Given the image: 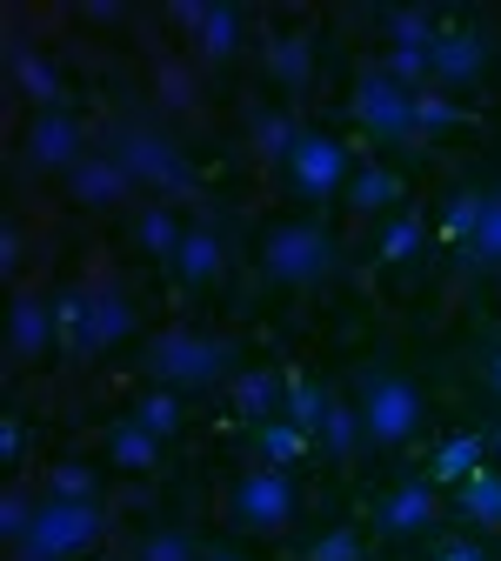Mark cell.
Instances as JSON below:
<instances>
[{"label": "cell", "instance_id": "1", "mask_svg": "<svg viewBox=\"0 0 501 561\" xmlns=\"http://www.w3.org/2000/svg\"><path fill=\"white\" fill-rule=\"evenodd\" d=\"M354 414H362V442L375 455H395V448H408L421 435L428 401L395 362H368L362 375H354Z\"/></svg>", "mask_w": 501, "mask_h": 561}, {"label": "cell", "instance_id": "2", "mask_svg": "<svg viewBox=\"0 0 501 561\" xmlns=\"http://www.w3.org/2000/svg\"><path fill=\"white\" fill-rule=\"evenodd\" d=\"M235 355H241V347H235L228 334L168 328V334H155V341H148L140 368H148V381H155V388L187 394V388H214V381H228V375H235Z\"/></svg>", "mask_w": 501, "mask_h": 561}, {"label": "cell", "instance_id": "3", "mask_svg": "<svg viewBox=\"0 0 501 561\" xmlns=\"http://www.w3.org/2000/svg\"><path fill=\"white\" fill-rule=\"evenodd\" d=\"M334 267H341V241L321 221H274L261 234V274L281 288H315Z\"/></svg>", "mask_w": 501, "mask_h": 561}, {"label": "cell", "instance_id": "4", "mask_svg": "<svg viewBox=\"0 0 501 561\" xmlns=\"http://www.w3.org/2000/svg\"><path fill=\"white\" fill-rule=\"evenodd\" d=\"M101 535H107L101 502H60V495H41V515H34V528L14 541V561H81Z\"/></svg>", "mask_w": 501, "mask_h": 561}, {"label": "cell", "instance_id": "5", "mask_svg": "<svg viewBox=\"0 0 501 561\" xmlns=\"http://www.w3.org/2000/svg\"><path fill=\"white\" fill-rule=\"evenodd\" d=\"M281 168H288V194H295V201H334V194H348V181H354L348 140H334L328 127H301Z\"/></svg>", "mask_w": 501, "mask_h": 561}, {"label": "cell", "instance_id": "6", "mask_svg": "<svg viewBox=\"0 0 501 561\" xmlns=\"http://www.w3.org/2000/svg\"><path fill=\"white\" fill-rule=\"evenodd\" d=\"M354 127L382 148H414V88H401L388 67H368L354 81Z\"/></svg>", "mask_w": 501, "mask_h": 561}, {"label": "cell", "instance_id": "7", "mask_svg": "<svg viewBox=\"0 0 501 561\" xmlns=\"http://www.w3.org/2000/svg\"><path fill=\"white\" fill-rule=\"evenodd\" d=\"M107 154H114L121 174L140 181V187H187V154H181V140L161 134V127H140V121L114 127V134H107Z\"/></svg>", "mask_w": 501, "mask_h": 561}, {"label": "cell", "instance_id": "8", "mask_svg": "<svg viewBox=\"0 0 501 561\" xmlns=\"http://www.w3.org/2000/svg\"><path fill=\"white\" fill-rule=\"evenodd\" d=\"M295 508H301V495H295L288 468H248V474L228 488V515H235V528H248V535H281V528L295 522Z\"/></svg>", "mask_w": 501, "mask_h": 561}, {"label": "cell", "instance_id": "9", "mask_svg": "<svg viewBox=\"0 0 501 561\" xmlns=\"http://www.w3.org/2000/svg\"><path fill=\"white\" fill-rule=\"evenodd\" d=\"M375 528H382V541H428L442 528V488L435 481H395L375 502Z\"/></svg>", "mask_w": 501, "mask_h": 561}, {"label": "cell", "instance_id": "10", "mask_svg": "<svg viewBox=\"0 0 501 561\" xmlns=\"http://www.w3.org/2000/svg\"><path fill=\"white\" fill-rule=\"evenodd\" d=\"M488 67H494L488 34H475V27H442V41H435V81H428V88H442L448 101H455V94H475V88L488 81Z\"/></svg>", "mask_w": 501, "mask_h": 561}, {"label": "cell", "instance_id": "11", "mask_svg": "<svg viewBox=\"0 0 501 561\" xmlns=\"http://www.w3.org/2000/svg\"><path fill=\"white\" fill-rule=\"evenodd\" d=\"M88 154H94V148H88V127L67 114V107H41V114L27 121V161H34V168H47V174H75Z\"/></svg>", "mask_w": 501, "mask_h": 561}, {"label": "cell", "instance_id": "12", "mask_svg": "<svg viewBox=\"0 0 501 561\" xmlns=\"http://www.w3.org/2000/svg\"><path fill=\"white\" fill-rule=\"evenodd\" d=\"M47 347H60V334H54V295L21 288L8 301V362H41Z\"/></svg>", "mask_w": 501, "mask_h": 561}, {"label": "cell", "instance_id": "13", "mask_svg": "<svg viewBox=\"0 0 501 561\" xmlns=\"http://www.w3.org/2000/svg\"><path fill=\"white\" fill-rule=\"evenodd\" d=\"M134 334V301L121 288H94L88 295V321H81V355H101V347Z\"/></svg>", "mask_w": 501, "mask_h": 561}, {"label": "cell", "instance_id": "14", "mask_svg": "<svg viewBox=\"0 0 501 561\" xmlns=\"http://www.w3.org/2000/svg\"><path fill=\"white\" fill-rule=\"evenodd\" d=\"M401 194H408V181H401V168H382V161H368V168H354V181H348V207L354 215H395L401 207Z\"/></svg>", "mask_w": 501, "mask_h": 561}, {"label": "cell", "instance_id": "15", "mask_svg": "<svg viewBox=\"0 0 501 561\" xmlns=\"http://www.w3.org/2000/svg\"><path fill=\"white\" fill-rule=\"evenodd\" d=\"M455 515H462L468 528L501 535V468H494V461H481V468L455 488Z\"/></svg>", "mask_w": 501, "mask_h": 561}, {"label": "cell", "instance_id": "16", "mask_svg": "<svg viewBox=\"0 0 501 561\" xmlns=\"http://www.w3.org/2000/svg\"><path fill=\"white\" fill-rule=\"evenodd\" d=\"M127 187H134V181L121 174V161H114L107 148H101V154H88V161H81L75 174H67V194H75L81 207H114V201H121Z\"/></svg>", "mask_w": 501, "mask_h": 561}, {"label": "cell", "instance_id": "17", "mask_svg": "<svg viewBox=\"0 0 501 561\" xmlns=\"http://www.w3.org/2000/svg\"><path fill=\"white\" fill-rule=\"evenodd\" d=\"M221 267H228V248H221V234H214V228H187V234H181L174 274L187 280V288H207V280H221Z\"/></svg>", "mask_w": 501, "mask_h": 561}, {"label": "cell", "instance_id": "18", "mask_svg": "<svg viewBox=\"0 0 501 561\" xmlns=\"http://www.w3.org/2000/svg\"><path fill=\"white\" fill-rule=\"evenodd\" d=\"M248 448H254V455H261L267 468H288V461H301V455L315 448V435H308V428H295L288 414H267V421H254Z\"/></svg>", "mask_w": 501, "mask_h": 561}, {"label": "cell", "instance_id": "19", "mask_svg": "<svg viewBox=\"0 0 501 561\" xmlns=\"http://www.w3.org/2000/svg\"><path fill=\"white\" fill-rule=\"evenodd\" d=\"M101 448H107V461H114V468H127V474L161 468V442L140 428V421H114V428L101 435Z\"/></svg>", "mask_w": 501, "mask_h": 561}, {"label": "cell", "instance_id": "20", "mask_svg": "<svg viewBox=\"0 0 501 561\" xmlns=\"http://www.w3.org/2000/svg\"><path fill=\"white\" fill-rule=\"evenodd\" d=\"M462 261L481 267V274H501V187H488L481 215H475V228H468V241H462Z\"/></svg>", "mask_w": 501, "mask_h": 561}, {"label": "cell", "instance_id": "21", "mask_svg": "<svg viewBox=\"0 0 501 561\" xmlns=\"http://www.w3.org/2000/svg\"><path fill=\"white\" fill-rule=\"evenodd\" d=\"M382 34H388V47L435 54V41H442V21H435V8H382Z\"/></svg>", "mask_w": 501, "mask_h": 561}, {"label": "cell", "instance_id": "22", "mask_svg": "<svg viewBox=\"0 0 501 561\" xmlns=\"http://www.w3.org/2000/svg\"><path fill=\"white\" fill-rule=\"evenodd\" d=\"M315 442H321L334 461H354V455L368 448V442H362V414H354V401H328V414H321Z\"/></svg>", "mask_w": 501, "mask_h": 561}, {"label": "cell", "instance_id": "23", "mask_svg": "<svg viewBox=\"0 0 501 561\" xmlns=\"http://www.w3.org/2000/svg\"><path fill=\"white\" fill-rule=\"evenodd\" d=\"M235 408H241V414H254V421H267L274 408H288V375H274V368L241 375V381H235Z\"/></svg>", "mask_w": 501, "mask_h": 561}, {"label": "cell", "instance_id": "24", "mask_svg": "<svg viewBox=\"0 0 501 561\" xmlns=\"http://www.w3.org/2000/svg\"><path fill=\"white\" fill-rule=\"evenodd\" d=\"M462 127V107L442 94V88H421L414 94V148H428V140H448Z\"/></svg>", "mask_w": 501, "mask_h": 561}, {"label": "cell", "instance_id": "25", "mask_svg": "<svg viewBox=\"0 0 501 561\" xmlns=\"http://www.w3.org/2000/svg\"><path fill=\"white\" fill-rule=\"evenodd\" d=\"M481 461H488V435H455V442L435 455V474H428V481H435V488H462Z\"/></svg>", "mask_w": 501, "mask_h": 561}, {"label": "cell", "instance_id": "26", "mask_svg": "<svg viewBox=\"0 0 501 561\" xmlns=\"http://www.w3.org/2000/svg\"><path fill=\"white\" fill-rule=\"evenodd\" d=\"M127 421H140V428H148L155 442H174L187 414H181V394H174V388H148V394L134 401V414H127Z\"/></svg>", "mask_w": 501, "mask_h": 561}, {"label": "cell", "instance_id": "27", "mask_svg": "<svg viewBox=\"0 0 501 561\" xmlns=\"http://www.w3.org/2000/svg\"><path fill=\"white\" fill-rule=\"evenodd\" d=\"M181 234H187V228L168 215V207H140V215H134V241L148 248L155 261H168V267H174V254H181Z\"/></svg>", "mask_w": 501, "mask_h": 561}, {"label": "cell", "instance_id": "28", "mask_svg": "<svg viewBox=\"0 0 501 561\" xmlns=\"http://www.w3.org/2000/svg\"><path fill=\"white\" fill-rule=\"evenodd\" d=\"M308 67H315V41H308V34H281V41L267 47V75H274L281 88H308Z\"/></svg>", "mask_w": 501, "mask_h": 561}, {"label": "cell", "instance_id": "29", "mask_svg": "<svg viewBox=\"0 0 501 561\" xmlns=\"http://www.w3.org/2000/svg\"><path fill=\"white\" fill-rule=\"evenodd\" d=\"M14 81H21V94L34 101V114H41V107H60V67H54V60L14 54Z\"/></svg>", "mask_w": 501, "mask_h": 561}, {"label": "cell", "instance_id": "30", "mask_svg": "<svg viewBox=\"0 0 501 561\" xmlns=\"http://www.w3.org/2000/svg\"><path fill=\"white\" fill-rule=\"evenodd\" d=\"M241 21H248L241 8H207V21L194 27V41H201V54H207V60H228V54L241 47Z\"/></svg>", "mask_w": 501, "mask_h": 561}, {"label": "cell", "instance_id": "31", "mask_svg": "<svg viewBox=\"0 0 501 561\" xmlns=\"http://www.w3.org/2000/svg\"><path fill=\"white\" fill-rule=\"evenodd\" d=\"M328 401H334V394H328L321 381H288V408H281V414H288L295 428L315 435V428H321V414H328Z\"/></svg>", "mask_w": 501, "mask_h": 561}, {"label": "cell", "instance_id": "32", "mask_svg": "<svg viewBox=\"0 0 501 561\" xmlns=\"http://www.w3.org/2000/svg\"><path fill=\"white\" fill-rule=\"evenodd\" d=\"M47 495H60V502H94V468L88 461H54L47 468Z\"/></svg>", "mask_w": 501, "mask_h": 561}, {"label": "cell", "instance_id": "33", "mask_svg": "<svg viewBox=\"0 0 501 561\" xmlns=\"http://www.w3.org/2000/svg\"><path fill=\"white\" fill-rule=\"evenodd\" d=\"M481 201H488V187H455V201H448V215H442V241H468V228H475V215H481Z\"/></svg>", "mask_w": 501, "mask_h": 561}, {"label": "cell", "instance_id": "34", "mask_svg": "<svg viewBox=\"0 0 501 561\" xmlns=\"http://www.w3.org/2000/svg\"><path fill=\"white\" fill-rule=\"evenodd\" d=\"M295 134H301L295 121H281V114H261V121H254V154H261V161H288Z\"/></svg>", "mask_w": 501, "mask_h": 561}, {"label": "cell", "instance_id": "35", "mask_svg": "<svg viewBox=\"0 0 501 561\" xmlns=\"http://www.w3.org/2000/svg\"><path fill=\"white\" fill-rule=\"evenodd\" d=\"M34 515H41V502L27 495V488H8V495H0V535L8 541H21L34 528Z\"/></svg>", "mask_w": 501, "mask_h": 561}, {"label": "cell", "instance_id": "36", "mask_svg": "<svg viewBox=\"0 0 501 561\" xmlns=\"http://www.w3.org/2000/svg\"><path fill=\"white\" fill-rule=\"evenodd\" d=\"M134 561H207V548L187 541V535H148L134 548Z\"/></svg>", "mask_w": 501, "mask_h": 561}, {"label": "cell", "instance_id": "37", "mask_svg": "<svg viewBox=\"0 0 501 561\" xmlns=\"http://www.w3.org/2000/svg\"><path fill=\"white\" fill-rule=\"evenodd\" d=\"M414 248H421V221L414 215H395L388 234H382V261H408Z\"/></svg>", "mask_w": 501, "mask_h": 561}, {"label": "cell", "instance_id": "38", "mask_svg": "<svg viewBox=\"0 0 501 561\" xmlns=\"http://www.w3.org/2000/svg\"><path fill=\"white\" fill-rule=\"evenodd\" d=\"M308 561H362V535H354V528H334V535H321V541L308 548Z\"/></svg>", "mask_w": 501, "mask_h": 561}, {"label": "cell", "instance_id": "39", "mask_svg": "<svg viewBox=\"0 0 501 561\" xmlns=\"http://www.w3.org/2000/svg\"><path fill=\"white\" fill-rule=\"evenodd\" d=\"M475 388H481V394H494V401H501V334H494V341H481V347H475Z\"/></svg>", "mask_w": 501, "mask_h": 561}, {"label": "cell", "instance_id": "40", "mask_svg": "<svg viewBox=\"0 0 501 561\" xmlns=\"http://www.w3.org/2000/svg\"><path fill=\"white\" fill-rule=\"evenodd\" d=\"M21 261H27V234L8 221V228H0V274L14 280V274H21Z\"/></svg>", "mask_w": 501, "mask_h": 561}, {"label": "cell", "instance_id": "41", "mask_svg": "<svg viewBox=\"0 0 501 561\" xmlns=\"http://www.w3.org/2000/svg\"><path fill=\"white\" fill-rule=\"evenodd\" d=\"M428 561H494V548L488 541H435Z\"/></svg>", "mask_w": 501, "mask_h": 561}, {"label": "cell", "instance_id": "42", "mask_svg": "<svg viewBox=\"0 0 501 561\" xmlns=\"http://www.w3.org/2000/svg\"><path fill=\"white\" fill-rule=\"evenodd\" d=\"M21 448H27V428H21V421L8 414V421H0V455H8V461H21Z\"/></svg>", "mask_w": 501, "mask_h": 561}, {"label": "cell", "instance_id": "43", "mask_svg": "<svg viewBox=\"0 0 501 561\" xmlns=\"http://www.w3.org/2000/svg\"><path fill=\"white\" fill-rule=\"evenodd\" d=\"M207 561H248L241 548H207Z\"/></svg>", "mask_w": 501, "mask_h": 561}, {"label": "cell", "instance_id": "44", "mask_svg": "<svg viewBox=\"0 0 501 561\" xmlns=\"http://www.w3.org/2000/svg\"><path fill=\"white\" fill-rule=\"evenodd\" d=\"M488 448H494V455H501V428H494V435H488Z\"/></svg>", "mask_w": 501, "mask_h": 561}]
</instances>
